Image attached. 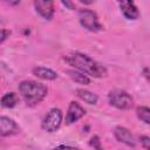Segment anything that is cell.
<instances>
[{
	"label": "cell",
	"instance_id": "obj_1",
	"mask_svg": "<svg viewBox=\"0 0 150 150\" xmlns=\"http://www.w3.org/2000/svg\"><path fill=\"white\" fill-rule=\"evenodd\" d=\"M63 60L68 64L73 66L76 70L86 74L87 76H91L95 79H102L108 75V70L102 63L97 62L96 60L91 59L90 56L86 54L74 52V53L66 55Z\"/></svg>",
	"mask_w": 150,
	"mask_h": 150
},
{
	"label": "cell",
	"instance_id": "obj_2",
	"mask_svg": "<svg viewBox=\"0 0 150 150\" xmlns=\"http://www.w3.org/2000/svg\"><path fill=\"white\" fill-rule=\"evenodd\" d=\"M19 93L23 98L25 103L29 107H33L41 103L45 100V97L47 96L48 89L45 84L40 82L26 80L19 84Z\"/></svg>",
	"mask_w": 150,
	"mask_h": 150
},
{
	"label": "cell",
	"instance_id": "obj_3",
	"mask_svg": "<svg viewBox=\"0 0 150 150\" xmlns=\"http://www.w3.org/2000/svg\"><path fill=\"white\" fill-rule=\"evenodd\" d=\"M108 101L109 103L121 110H128L134 105V98L122 89H114L110 90L108 94Z\"/></svg>",
	"mask_w": 150,
	"mask_h": 150
},
{
	"label": "cell",
	"instance_id": "obj_4",
	"mask_svg": "<svg viewBox=\"0 0 150 150\" xmlns=\"http://www.w3.org/2000/svg\"><path fill=\"white\" fill-rule=\"evenodd\" d=\"M79 20H80V23L82 25V27H84L89 32L96 33V32H101L103 29V26L101 25L97 14L91 9L81 8L79 11Z\"/></svg>",
	"mask_w": 150,
	"mask_h": 150
},
{
	"label": "cell",
	"instance_id": "obj_5",
	"mask_svg": "<svg viewBox=\"0 0 150 150\" xmlns=\"http://www.w3.org/2000/svg\"><path fill=\"white\" fill-rule=\"evenodd\" d=\"M62 111L59 108L50 109L41 122V128L47 132L56 131L62 123Z\"/></svg>",
	"mask_w": 150,
	"mask_h": 150
},
{
	"label": "cell",
	"instance_id": "obj_6",
	"mask_svg": "<svg viewBox=\"0 0 150 150\" xmlns=\"http://www.w3.org/2000/svg\"><path fill=\"white\" fill-rule=\"evenodd\" d=\"M20 132V127L18 123L7 116H0V136L7 137Z\"/></svg>",
	"mask_w": 150,
	"mask_h": 150
},
{
	"label": "cell",
	"instance_id": "obj_7",
	"mask_svg": "<svg viewBox=\"0 0 150 150\" xmlns=\"http://www.w3.org/2000/svg\"><path fill=\"white\" fill-rule=\"evenodd\" d=\"M84 115H86L84 108L80 103H77L75 101H71L69 103V107H68V110H67V114H66V123L67 124H73L75 122H77L79 120H81Z\"/></svg>",
	"mask_w": 150,
	"mask_h": 150
},
{
	"label": "cell",
	"instance_id": "obj_8",
	"mask_svg": "<svg viewBox=\"0 0 150 150\" xmlns=\"http://www.w3.org/2000/svg\"><path fill=\"white\" fill-rule=\"evenodd\" d=\"M34 8L35 11L46 20H52L54 16V2L53 1H46V0H38L34 1Z\"/></svg>",
	"mask_w": 150,
	"mask_h": 150
},
{
	"label": "cell",
	"instance_id": "obj_9",
	"mask_svg": "<svg viewBox=\"0 0 150 150\" xmlns=\"http://www.w3.org/2000/svg\"><path fill=\"white\" fill-rule=\"evenodd\" d=\"M118 6L121 8L122 14L128 20H136L139 16L138 8L132 1H118Z\"/></svg>",
	"mask_w": 150,
	"mask_h": 150
},
{
	"label": "cell",
	"instance_id": "obj_10",
	"mask_svg": "<svg viewBox=\"0 0 150 150\" xmlns=\"http://www.w3.org/2000/svg\"><path fill=\"white\" fill-rule=\"evenodd\" d=\"M114 134H115V137L117 138V141H120L121 143H124L128 146H135L136 145L135 137L132 136L130 130H128L127 128H124V127H116Z\"/></svg>",
	"mask_w": 150,
	"mask_h": 150
},
{
	"label": "cell",
	"instance_id": "obj_11",
	"mask_svg": "<svg viewBox=\"0 0 150 150\" xmlns=\"http://www.w3.org/2000/svg\"><path fill=\"white\" fill-rule=\"evenodd\" d=\"M33 75H35L41 80H47V81H53L57 79V73L46 67H35L33 69Z\"/></svg>",
	"mask_w": 150,
	"mask_h": 150
},
{
	"label": "cell",
	"instance_id": "obj_12",
	"mask_svg": "<svg viewBox=\"0 0 150 150\" xmlns=\"http://www.w3.org/2000/svg\"><path fill=\"white\" fill-rule=\"evenodd\" d=\"M76 95L88 104H96L98 101V96L96 94H94L87 89H83V88L76 89Z\"/></svg>",
	"mask_w": 150,
	"mask_h": 150
},
{
	"label": "cell",
	"instance_id": "obj_13",
	"mask_svg": "<svg viewBox=\"0 0 150 150\" xmlns=\"http://www.w3.org/2000/svg\"><path fill=\"white\" fill-rule=\"evenodd\" d=\"M67 74L69 75V77L73 80V81H75L76 83H79V84H84V86H87V84H90V82H91V80H90V77L89 76H87L86 74H83V73H81V71H79V70H74V69H70V70H67Z\"/></svg>",
	"mask_w": 150,
	"mask_h": 150
},
{
	"label": "cell",
	"instance_id": "obj_14",
	"mask_svg": "<svg viewBox=\"0 0 150 150\" xmlns=\"http://www.w3.org/2000/svg\"><path fill=\"white\" fill-rule=\"evenodd\" d=\"M18 101H19L18 95H16L15 93L11 91V93L5 94V95L1 97V100H0V104H1L4 108L9 109V108H14V107L18 104Z\"/></svg>",
	"mask_w": 150,
	"mask_h": 150
},
{
	"label": "cell",
	"instance_id": "obj_15",
	"mask_svg": "<svg viewBox=\"0 0 150 150\" xmlns=\"http://www.w3.org/2000/svg\"><path fill=\"white\" fill-rule=\"evenodd\" d=\"M136 114H137V117L144 122L145 124H149L150 123V109L145 105H141L136 109Z\"/></svg>",
	"mask_w": 150,
	"mask_h": 150
},
{
	"label": "cell",
	"instance_id": "obj_16",
	"mask_svg": "<svg viewBox=\"0 0 150 150\" xmlns=\"http://www.w3.org/2000/svg\"><path fill=\"white\" fill-rule=\"evenodd\" d=\"M89 144H90V146H91V148H94L95 150H103L102 144H101V141H100L98 136H96V135H95V136H93V137L90 138Z\"/></svg>",
	"mask_w": 150,
	"mask_h": 150
},
{
	"label": "cell",
	"instance_id": "obj_17",
	"mask_svg": "<svg viewBox=\"0 0 150 150\" xmlns=\"http://www.w3.org/2000/svg\"><path fill=\"white\" fill-rule=\"evenodd\" d=\"M139 141H141V144L143 145V148L145 150H149L150 149V138L148 136H141L139 137Z\"/></svg>",
	"mask_w": 150,
	"mask_h": 150
},
{
	"label": "cell",
	"instance_id": "obj_18",
	"mask_svg": "<svg viewBox=\"0 0 150 150\" xmlns=\"http://www.w3.org/2000/svg\"><path fill=\"white\" fill-rule=\"evenodd\" d=\"M11 35V30L8 29H0V43H2L5 40H7Z\"/></svg>",
	"mask_w": 150,
	"mask_h": 150
},
{
	"label": "cell",
	"instance_id": "obj_19",
	"mask_svg": "<svg viewBox=\"0 0 150 150\" xmlns=\"http://www.w3.org/2000/svg\"><path fill=\"white\" fill-rule=\"evenodd\" d=\"M53 150H81V149L74 148V146H70V145H59V146L54 148Z\"/></svg>",
	"mask_w": 150,
	"mask_h": 150
},
{
	"label": "cell",
	"instance_id": "obj_20",
	"mask_svg": "<svg viewBox=\"0 0 150 150\" xmlns=\"http://www.w3.org/2000/svg\"><path fill=\"white\" fill-rule=\"evenodd\" d=\"M62 5L66 6V7H68L69 9H75V5L71 4L70 1H62Z\"/></svg>",
	"mask_w": 150,
	"mask_h": 150
},
{
	"label": "cell",
	"instance_id": "obj_21",
	"mask_svg": "<svg viewBox=\"0 0 150 150\" xmlns=\"http://www.w3.org/2000/svg\"><path fill=\"white\" fill-rule=\"evenodd\" d=\"M80 2H81V4H86V5H90V4H93V1H86V0H80Z\"/></svg>",
	"mask_w": 150,
	"mask_h": 150
}]
</instances>
